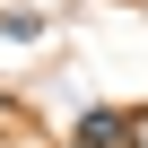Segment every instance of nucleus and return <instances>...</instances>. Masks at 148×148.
<instances>
[{
	"label": "nucleus",
	"mask_w": 148,
	"mask_h": 148,
	"mask_svg": "<svg viewBox=\"0 0 148 148\" xmlns=\"http://www.w3.org/2000/svg\"><path fill=\"white\" fill-rule=\"evenodd\" d=\"M70 148H122V113H113V105H87V122H79Z\"/></svg>",
	"instance_id": "nucleus-1"
},
{
	"label": "nucleus",
	"mask_w": 148,
	"mask_h": 148,
	"mask_svg": "<svg viewBox=\"0 0 148 148\" xmlns=\"http://www.w3.org/2000/svg\"><path fill=\"white\" fill-rule=\"evenodd\" d=\"M122 148H148V113H122Z\"/></svg>",
	"instance_id": "nucleus-2"
}]
</instances>
